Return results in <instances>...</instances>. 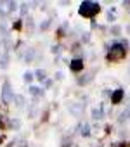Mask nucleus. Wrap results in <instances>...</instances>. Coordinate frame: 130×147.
I'll return each instance as SVG.
<instances>
[{
    "label": "nucleus",
    "instance_id": "obj_1",
    "mask_svg": "<svg viewBox=\"0 0 130 147\" xmlns=\"http://www.w3.org/2000/svg\"><path fill=\"white\" fill-rule=\"evenodd\" d=\"M127 47H128V42L127 40H116L111 43L109 50H108V59L109 61H120L125 57L127 54Z\"/></svg>",
    "mask_w": 130,
    "mask_h": 147
},
{
    "label": "nucleus",
    "instance_id": "obj_2",
    "mask_svg": "<svg viewBox=\"0 0 130 147\" xmlns=\"http://www.w3.org/2000/svg\"><path fill=\"white\" fill-rule=\"evenodd\" d=\"M99 12H101V5H99L97 2H92V0H83V2L80 4V7H78V14H80L82 18H90V19H94Z\"/></svg>",
    "mask_w": 130,
    "mask_h": 147
},
{
    "label": "nucleus",
    "instance_id": "obj_3",
    "mask_svg": "<svg viewBox=\"0 0 130 147\" xmlns=\"http://www.w3.org/2000/svg\"><path fill=\"white\" fill-rule=\"evenodd\" d=\"M0 97H2V100L5 102V104H9V102H12L14 100V92H12V88H11V83L9 82H5L4 85H2V94H0Z\"/></svg>",
    "mask_w": 130,
    "mask_h": 147
},
{
    "label": "nucleus",
    "instance_id": "obj_4",
    "mask_svg": "<svg viewBox=\"0 0 130 147\" xmlns=\"http://www.w3.org/2000/svg\"><path fill=\"white\" fill-rule=\"evenodd\" d=\"M83 67H85V62H83L82 57H75V59L70 61V69H71L73 73H82Z\"/></svg>",
    "mask_w": 130,
    "mask_h": 147
},
{
    "label": "nucleus",
    "instance_id": "obj_5",
    "mask_svg": "<svg viewBox=\"0 0 130 147\" xmlns=\"http://www.w3.org/2000/svg\"><path fill=\"white\" fill-rule=\"evenodd\" d=\"M68 109H70L71 116L80 118V116H82V113H83V104H82V102H71V104L68 106Z\"/></svg>",
    "mask_w": 130,
    "mask_h": 147
},
{
    "label": "nucleus",
    "instance_id": "obj_6",
    "mask_svg": "<svg viewBox=\"0 0 130 147\" xmlns=\"http://www.w3.org/2000/svg\"><path fill=\"white\" fill-rule=\"evenodd\" d=\"M92 80H94V73H92V71H85L82 76H78L77 83H78L80 87H85V85H89Z\"/></svg>",
    "mask_w": 130,
    "mask_h": 147
},
{
    "label": "nucleus",
    "instance_id": "obj_7",
    "mask_svg": "<svg viewBox=\"0 0 130 147\" xmlns=\"http://www.w3.org/2000/svg\"><path fill=\"white\" fill-rule=\"evenodd\" d=\"M123 99H125V92H123V88H116L114 92H111V102H113V104H120Z\"/></svg>",
    "mask_w": 130,
    "mask_h": 147
},
{
    "label": "nucleus",
    "instance_id": "obj_8",
    "mask_svg": "<svg viewBox=\"0 0 130 147\" xmlns=\"http://www.w3.org/2000/svg\"><path fill=\"white\" fill-rule=\"evenodd\" d=\"M35 54H37L35 49H33V47H28V49L23 52V57H21V59H23L24 62H33V61H35Z\"/></svg>",
    "mask_w": 130,
    "mask_h": 147
},
{
    "label": "nucleus",
    "instance_id": "obj_9",
    "mask_svg": "<svg viewBox=\"0 0 130 147\" xmlns=\"http://www.w3.org/2000/svg\"><path fill=\"white\" fill-rule=\"evenodd\" d=\"M104 118V111H102V107L99 106V107H94L92 109V119L94 121H101Z\"/></svg>",
    "mask_w": 130,
    "mask_h": 147
},
{
    "label": "nucleus",
    "instance_id": "obj_10",
    "mask_svg": "<svg viewBox=\"0 0 130 147\" xmlns=\"http://www.w3.org/2000/svg\"><path fill=\"white\" fill-rule=\"evenodd\" d=\"M28 92H30L33 97H43V88H40V87L30 85V87H28Z\"/></svg>",
    "mask_w": 130,
    "mask_h": 147
},
{
    "label": "nucleus",
    "instance_id": "obj_11",
    "mask_svg": "<svg viewBox=\"0 0 130 147\" xmlns=\"http://www.w3.org/2000/svg\"><path fill=\"white\" fill-rule=\"evenodd\" d=\"M130 119V107H127V109H123L121 111V114L118 116V121H120V125H123L125 121H128Z\"/></svg>",
    "mask_w": 130,
    "mask_h": 147
},
{
    "label": "nucleus",
    "instance_id": "obj_12",
    "mask_svg": "<svg viewBox=\"0 0 130 147\" xmlns=\"http://www.w3.org/2000/svg\"><path fill=\"white\" fill-rule=\"evenodd\" d=\"M80 135H82L83 138H89V137H90V125H85V123H83V126L80 128Z\"/></svg>",
    "mask_w": 130,
    "mask_h": 147
},
{
    "label": "nucleus",
    "instance_id": "obj_13",
    "mask_svg": "<svg viewBox=\"0 0 130 147\" xmlns=\"http://www.w3.org/2000/svg\"><path fill=\"white\" fill-rule=\"evenodd\" d=\"M9 128H12V130H19L21 128V119H11L9 121Z\"/></svg>",
    "mask_w": 130,
    "mask_h": 147
},
{
    "label": "nucleus",
    "instance_id": "obj_14",
    "mask_svg": "<svg viewBox=\"0 0 130 147\" xmlns=\"http://www.w3.org/2000/svg\"><path fill=\"white\" fill-rule=\"evenodd\" d=\"M71 145H73V138H71V135H70V137H62L61 147H71Z\"/></svg>",
    "mask_w": 130,
    "mask_h": 147
},
{
    "label": "nucleus",
    "instance_id": "obj_15",
    "mask_svg": "<svg viewBox=\"0 0 130 147\" xmlns=\"http://www.w3.org/2000/svg\"><path fill=\"white\" fill-rule=\"evenodd\" d=\"M50 24H52V19H43V21L40 23V30H43V31H45V30H49V26H50Z\"/></svg>",
    "mask_w": 130,
    "mask_h": 147
},
{
    "label": "nucleus",
    "instance_id": "obj_16",
    "mask_svg": "<svg viewBox=\"0 0 130 147\" xmlns=\"http://www.w3.org/2000/svg\"><path fill=\"white\" fill-rule=\"evenodd\" d=\"M14 102H16L18 107H23V106H24V97H23V95H16V97H14Z\"/></svg>",
    "mask_w": 130,
    "mask_h": 147
},
{
    "label": "nucleus",
    "instance_id": "obj_17",
    "mask_svg": "<svg viewBox=\"0 0 130 147\" xmlns=\"http://www.w3.org/2000/svg\"><path fill=\"white\" fill-rule=\"evenodd\" d=\"M28 111H30V113H28V116H30V118H35V116H37V106H35V104L28 106Z\"/></svg>",
    "mask_w": 130,
    "mask_h": 147
},
{
    "label": "nucleus",
    "instance_id": "obj_18",
    "mask_svg": "<svg viewBox=\"0 0 130 147\" xmlns=\"http://www.w3.org/2000/svg\"><path fill=\"white\" fill-rule=\"evenodd\" d=\"M35 76H37V78H38V80L42 82V80H45V76H47V75H45V71H43V69H37Z\"/></svg>",
    "mask_w": 130,
    "mask_h": 147
},
{
    "label": "nucleus",
    "instance_id": "obj_19",
    "mask_svg": "<svg viewBox=\"0 0 130 147\" xmlns=\"http://www.w3.org/2000/svg\"><path fill=\"white\" fill-rule=\"evenodd\" d=\"M18 9V4L16 2H7V12H14Z\"/></svg>",
    "mask_w": 130,
    "mask_h": 147
},
{
    "label": "nucleus",
    "instance_id": "obj_20",
    "mask_svg": "<svg viewBox=\"0 0 130 147\" xmlns=\"http://www.w3.org/2000/svg\"><path fill=\"white\" fill-rule=\"evenodd\" d=\"M23 78H24V82H26V83H31V82H33V78H35V75H33V73H24V76H23Z\"/></svg>",
    "mask_w": 130,
    "mask_h": 147
},
{
    "label": "nucleus",
    "instance_id": "obj_21",
    "mask_svg": "<svg viewBox=\"0 0 130 147\" xmlns=\"http://www.w3.org/2000/svg\"><path fill=\"white\" fill-rule=\"evenodd\" d=\"M0 33H2L4 36H7V35H9V31H7V26H5L4 23H0Z\"/></svg>",
    "mask_w": 130,
    "mask_h": 147
},
{
    "label": "nucleus",
    "instance_id": "obj_22",
    "mask_svg": "<svg viewBox=\"0 0 130 147\" xmlns=\"http://www.w3.org/2000/svg\"><path fill=\"white\" fill-rule=\"evenodd\" d=\"M121 33V30H120V26H113L111 28V35H114V36H118Z\"/></svg>",
    "mask_w": 130,
    "mask_h": 147
},
{
    "label": "nucleus",
    "instance_id": "obj_23",
    "mask_svg": "<svg viewBox=\"0 0 130 147\" xmlns=\"http://www.w3.org/2000/svg\"><path fill=\"white\" fill-rule=\"evenodd\" d=\"M89 40H90V35L89 33H83L82 35V43H89Z\"/></svg>",
    "mask_w": 130,
    "mask_h": 147
},
{
    "label": "nucleus",
    "instance_id": "obj_24",
    "mask_svg": "<svg viewBox=\"0 0 130 147\" xmlns=\"http://www.w3.org/2000/svg\"><path fill=\"white\" fill-rule=\"evenodd\" d=\"M111 147H127V144H125L123 140H121V142H113Z\"/></svg>",
    "mask_w": 130,
    "mask_h": 147
},
{
    "label": "nucleus",
    "instance_id": "obj_25",
    "mask_svg": "<svg viewBox=\"0 0 130 147\" xmlns=\"http://www.w3.org/2000/svg\"><path fill=\"white\" fill-rule=\"evenodd\" d=\"M52 52L59 55V54H61V45H54V47H52Z\"/></svg>",
    "mask_w": 130,
    "mask_h": 147
},
{
    "label": "nucleus",
    "instance_id": "obj_26",
    "mask_svg": "<svg viewBox=\"0 0 130 147\" xmlns=\"http://www.w3.org/2000/svg\"><path fill=\"white\" fill-rule=\"evenodd\" d=\"M12 28H14V30H18V31H19V30H21V21H16V23H14V24H12Z\"/></svg>",
    "mask_w": 130,
    "mask_h": 147
},
{
    "label": "nucleus",
    "instance_id": "obj_27",
    "mask_svg": "<svg viewBox=\"0 0 130 147\" xmlns=\"http://www.w3.org/2000/svg\"><path fill=\"white\" fill-rule=\"evenodd\" d=\"M56 78H57V80H62V78H64V75H62L61 71H57V73H56Z\"/></svg>",
    "mask_w": 130,
    "mask_h": 147
},
{
    "label": "nucleus",
    "instance_id": "obj_28",
    "mask_svg": "<svg viewBox=\"0 0 130 147\" xmlns=\"http://www.w3.org/2000/svg\"><path fill=\"white\" fill-rule=\"evenodd\" d=\"M26 11H28V4H23V5H21V12H23V14H24V12H26Z\"/></svg>",
    "mask_w": 130,
    "mask_h": 147
},
{
    "label": "nucleus",
    "instance_id": "obj_29",
    "mask_svg": "<svg viewBox=\"0 0 130 147\" xmlns=\"http://www.w3.org/2000/svg\"><path fill=\"white\" fill-rule=\"evenodd\" d=\"M114 18H116V16H114V14H111V12H109V14H108V19H109V21H114Z\"/></svg>",
    "mask_w": 130,
    "mask_h": 147
},
{
    "label": "nucleus",
    "instance_id": "obj_30",
    "mask_svg": "<svg viewBox=\"0 0 130 147\" xmlns=\"http://www.w3.org/2000/svg\"><path fill=\"white\" fill-rule=\"evenodd\" d=\"M43 83H45V87H52V80H45Z\"/></svg>",
    "mask_w": 130,
    "mask_h": 147
},
{
    "label": "nucleus",
    "instance_id": "obj_31",
    "mask_svg": "<svg viewBox=\"0 0 130 147\" xmlns=\"http://www.w3.org/2000/svg\"><path fill=\"white\" fill-rule=\"evenodd\" d=\"M4 138H5L4 135H0V144H2V142H4Z\"/></svg>",
    "mask_w": 130,
    "mask_h": 147
},
{
    "label": "nucleus",
    "instance_id": "obj_32",
    "mask_svg": "<svg viewBox=\"0 0 130 147\" xmlns=\"http://www.w3.org/2000/svg\"><path fill=\"white\" fill-rule=\"evenodd\" d=\"M127 31H128V33H130V26H128V28H127Z\"/></svg>",
    "mask_w": 130,
    "mask_h": 147
}]
</instances>
